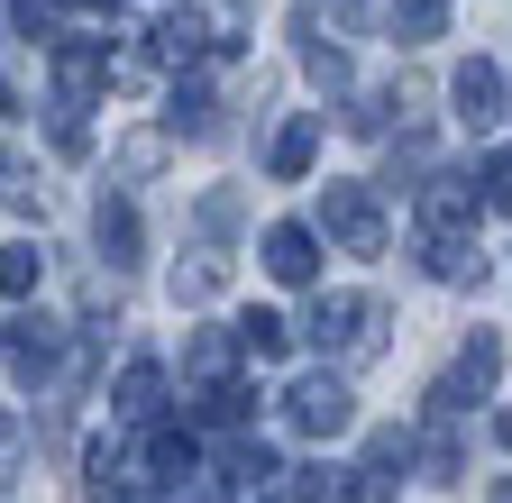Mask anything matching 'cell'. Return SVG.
<instances>
[{"label": "cell", "instance_id": "cell-6", "mask_svg": "<svg viewBox=\"0 0 512 503\" xmlns=\"http://www.w3.org/2000/svg\"><path fill=\"white\" fill-rule=\"evenodd\" d=\"M138 449H119V439H92V449H83V494L92 503H128V494H138Z\"/></svg>", "mask_w": 512, "mask_h": 503}, {"label": "cell", "instance_id": "cell-30", "mask_svg": "<svg viewBox=\"0 0 512 503\" xmlns=\"http://www.w3.org/2000/svg\"><path fill=\"white\" fill-rule=\"evenodd\" d=\"M503 449H512V412H503Z\"/></svg>", "mask_w": 512, "mask_h": 503}, {"label": "cell", "instance_id": "cell-7", "mask_svg": "<svg viewBox=\"0 0 512 503\" xmlns=\"http://www.w3.org/2000/svg\"><path fill=\"white\" fill-rule=\"evenodd\" d=\"M0 348H10V375H19V385H46L55 357H64V330L28 311V321H10V339H0Z\"/></svg>", "mask_w": 512, "mask_h": 503}, {"label": "cell", "instance_id": "cell-2", "mask_svg": "<svg viewBox=\"0 0 512 503\" xmlns=\"http://www.w3.org/2000/svg\"><path fill=\"white\" fill-rule=\"evenodd\" d=\"M320 229H330L348 257H384V211L366 183H320Z\"/></svg>", "mask_w": 512, "mask_h": 503}, {"label": "cell", "instance_id": "cell-31", "mask_svg": "<svg viewBox=\"0 0 512 503\" xmlns=\"http://www.w3.org/2000/svg\"><path fill=\"white\" fill-rule=\"evenodd\" d=\"M0 439H10V412H0Z\"/></svg>", "mask_w": 512, "mask_h": 503}, {"label": "cell", "instance_id": "cell-11", "mask_svg": "<svg viewBox=\"0 0 512 503\" xmlns=\"http://www.w3.org/2000/svg\"><path fill=\"white\" fill-rule=\"evenodd\" d=\"M421 229H476V174H430L421 183Z\"/></svg>", "mask_w": 512, "mask_h": 503}, {"label": "cell", "instance_id": "cell-8", "mask_svg": "<svg viewBox=\"0 0 512 503\" xmlns=\"http://www.w3.org/2000/svg\"><path fill=\"white\" fill-rule=\"evenodd\" d=\"M110 412H119V421H138V430H147V421H165V366H156V357H128V366H119Z\"/></svg>", "mask_w": 512, "mask_h": 503}, {"label": "cell", "instance_id": "cell-4", "mask_svg": "<svg viewBox=\"0 0 512 503\" xmlns=\"http://www.w3.org/2000/svg\"><path fill=\"white\" fill-rule=\"evenodd\" d=\"M284 421H293L302 439H339V430L357 421V394L339 385V375H293V385H284Z\"/></svg>", "mask_w": 512, "mask_h": 503}, {"label": "cell", "instance_id": "cell-13", "mask_svg": "<svg viewBox=\"0 0 512 503\" xmlns=\"http://www.w3.org/2000/svg\"><path fill=\"white\" fill-rule=\"evenodd\" d=\"M220 476L256 503V494H275V485H284V458L266 449V439H229V449H220Z\"/></svg>", "mask_w": 512, "mask_h": 503}, {"label": "cell", "instance_id": "cell-20", "mask_svg": "<svg viewBox=\"0 0 512 503\" xmlns=\"http://www.w3.org/2000/svg\"><path fill=\"white\" fill-rule=\"evenodd\" d=\"M394 37H403V46L448 37V0H394Z\"/></svg>", "mask_w": 512, "mask_h": 503}, {"label": "cell", "instance_id": "cell-27", "mask_svg": "<svg viewBox=\"0 0 512 503\" xmlns=\"http://www.w3.org/2000/svg\"><path fill=\"white\" fill-rule=\"evenodd\" d=\"M311 74H320V83L339 92V83H348V55H339V46H311Z\"/></svg>", "mask_w": 512, "mask_h": 503}, {"label": "cell", "instance_id": "cell-21", "mask_svg": "<svg viewBox=\"0 0 512 503\" xmlns=\"http://www.w3.org/2000/svg\"><path fill=\"white\" fill-rule=\"evenodd\" d=\"M247 403H256V394H247V385H229V375H220V385H202V403H192V412H202L211 430H238V421H247Z\"/></svg>", "mask_w": 512, "mask_h": 503}, {"label": "cell", "instance_id": "cell-14", "mask_svg": "<svg viewBox=\"0 0 512 503\" xmlns=\"http://www.w3.org/2000/svg\"><path fill=\"white\" fill-rule=\"evenodd\" d=\"M311 156H320V110H302V119H284V129H275L266 174H275V183H302V174H311Z\"/></svg>", "mask_w": 512, "mask_h": 503}, {"label": "cell", "instance_id": "cell-18", "mask_svg": "<svg viewBox=\"0 0 512 503\" xmlns=\"http://www.w3.org/2000/svg\"><path fill=\"white\" fill-rule=\"evenodd\" d=\"M165 129H174V138H220V101H211V83H183L174 110H165Z\"/></svg>", "mask_w": 512, "mask_h": 503}, {"label": "cell", "instance_id": "cell-23", "mask_svg": "<svg viewBox=\"0 0 512 503\" xmlns=\"http://www.w3.org/2000/svg\"><path fill=\"white\" fill-rule=\"evenodd\" d=\"M229 357H238V348H229L220 330H202V339H192V348H183V366H192V375H202V385H220V375H229Z\"/></svg>", "mask_w": 512, "mask_h": 503}, {"label": "cell", "instance_id": "cell-17", "mask_svg": "<svg viewBox=\"0 0 512 503\" xmlns=\"http://www.w3.org/2000/svg\"><path fill=\"white\" fill-rule=\"evenodd\" d=\"M293 503H366L357 467H293Z\"/></svg>", "mask_w": 512, "mask_h": 503}, {"label": "cell", "instance_id": "cell-28", "mask_svg": "<svg viewBox=\"0 0 512 503\" xmlns=\"http://www.w3.org/2000/svg\"><path fill=\"white\" fill-rule=\"evenodd\" d=\"M485 503H512V476H494V494H485Z\"/></svg>", "mask_w": 512, "mask_h": 503}, {"label": "cell", "instance_id": "cell-9", "mask_svg": "<svg viewBox=\"0 0 512 503\" xmlns=\"http://www.w3.org/2000/svg\"><path fill=\"white\" fill-rule=\"evenodd\" d=\"M202 46H211V19L192 10V0H174V10H165V19L147 28V55H156V65H192Z\"/></svg>", "mask_w": 512, "mask_h": 503}, {"label": "cell", "instance_id": "cell-16", "mask_svg": "<svg viewBox=\"0 0 512 503\" xmlns=\"http://www.w3.org/2000/svg\"><path fill=\"white\" fill-rule=\"evenodd\" d=\"M147 467H156L165 485H192V467H202L192 430H174V421H147Z\"/></svg>", "mask_w": 512, "mask_h": 503}, {"label": "cell", "instance_id": "cell-3", "mask_svg": "<svg viewBox=\"0 0 512 503\" xmlns=\"http://www.w3.org/2000/svg\"><path fill=\"white\" fill-rule=\"evenodd\" d=\"M494 385H503V339H494V330H476V339L458 348V366L430 385V412H467V403H485Z\"/></svg>", "mask_w": 512, "mask_h": 503}, {"label": "cell", "instance_id": "cell-19", "mask_svg": "<svg viewBox=\"0 0 512 503\" xmlns=\"http://www.w3.org/2000/svg\"><path fill=\"white\" fill-rule=\"evenodd\" d=\"M238 348H247L256 366H284V357H293V321H275V311H247V321H238Z\"/></svg>", "mask_w": 512, "mask_h": 503}, {"label": "cell", "instance_id": "cell-32", "mask_svg": "<svg viewBox=\"0 0 512 503\" xmlns=\"http://www.w3.org/2000/svg\"><path fill=\"white\" fill-rule=\"evenodd\" d=\"M275 503H293V494H275Z\"/></svg>", "mask_w": 512, "mask_h": 503}, {"label": "cell", "instance_id": "cell-1", "mask_svg": "<svg viewBox=\"0 0 512 503\" xmlns=\"http://www.w3.org/2000/svg\"><path fill=\"white\" fill-rule=\"evenodd\" d=\"M302 330H311L320 348H339L348 366H366V357L384 348V311H375L366 293H320V302H311V321H302Z\"/></svg>", "mask_w": 512, "mask_h": 503}, {"label": "cell", "instance_id": "cell-12", "mask_svg": "<svg viewBox=\"0 0 512 503\" xmlns=\"http://www.w3.org/2000/svg\"><path fill=\"white\" fill-rule=\"evenodd\" d=\"M92 238H101V257H110V266H138V247H147V229H138V202H128V193H101V211H92Z\"/></svg>", "mask_w": 512, "mask_h": 503}, {"label": "cell", "instance_id": "cell-25", "mask_svg": "<svg viewBox=\"0 0 512 503\" xmlns=\"http://www.w3.org/2000/svg\"><path fill=\"white\" fill-rule=\"evenodd\" d=\"M238 220H247V202L229 193V183H220V193H202V229H211V238H229Z\"/></svg>", "mask_w": 512, "mask_h": 503}, {"label": "cell", "instance_id": "cell-24", "mask_svg": "<svg viewBox=\"0 0 512 503\" xmlns=\"http://www.w3.org/2000/svg\"><path fill=\"white\" fill-rule=\"evenodd\" d=\"M220 284H229V266H220V257H202V266H174V302H211Z\"/></svg>", "mask_w": 512, "mask_h": 503}, {"label": "cell", "instance_id": "cell-15", "mask_svg": "<svg viewBox=\"0 0 512 503\" xmlns=\"http://www.w3.org/2000/svg\"><path fill=\"white\" fill-rule=\"evenodd\" d=\"M430 275L439 284H485V247L467 229H430Z\"/></svg>", "mask_w": 512, "mask_h": 503}, {"label": "cell", "instance_id": "cell-26", "mask_svg": "<svg viewBox=\"0 0 512 503\" xmlns=\"http://www.w3.org/2000/svg\"><path fill=\"white\" fill-rule=\"evenodd\" d=\"M485 202H494V211H512V147L485 165Z\"/></svg>", "mask_w": 512, "mask_h": 503}, {"label": "cell", "instance_id": "cell-5", "mask_svg": "<svg viewBox=\"0 0 512 503\" xmlns=\"http://www.w3.org/2000/svg\"><path fill=\"white\" fill-rule=\"evenodd\" d=\"M448 101H458V119H467V129H503V65L467 55V65L448 74Z\"/></svg>", "mask_w": 512, "mask_h": 503}, {"label": "cell", "instance_id": "cell-22", "mask_svg": "<svg viewBox=\"0 0 512 503\" xmlns=\"http://www.w3.org/2000/svg\"><path fill=\"white\" fill-rule=\"evenodd\" d=\"M37 266H46L37 247H0V302H28L37 293Z\"/></svg>", "mask_w": 512, "mask_h": 503}, {"label": "cell", "instance_id": "cell-29", "mask_svg": "<svg viewBox=\"0 0 512 503\" xmlns=\"http://www.w3.org/2000/svg\"><path fill=\"white\" fill-rule=\"evenodd\" d=\"M0 503H19V485H10V467H0Z\"/></svg>", "mask_w": 512, "mask_h": 503}, {"label": "cell", "instance_id": "cell-10", "mask_svg": "<svg viewBox=\"0 0 512 503\" xmlns=\"http://www.w3.org/2000/svg\"><path fill=\"white\" fill-rule=\"evenodd\" d=\"M266 275H275V284H311V275H320V238H311L302 220H275V229H266Z\"/></svg>", "mask_w": 512, "mask_h": 503}]
</instances>
